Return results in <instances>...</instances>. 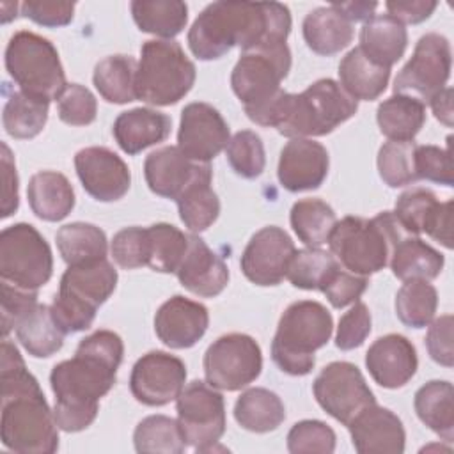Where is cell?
Here are the masks:
<instances>
[{
    "instance_id": "6da1fadb",
    "label": "cell",
    "mask_w": 454,
    "mask_h": 454,
    "mask_svg": "<svg viewBox=\"0 0 454 454\" xmlns=\"http://www.w3.org/2000/svg\"><path fill=\"white\" fill-rule=\"evenodd\" d=\"M122 355L124 344L115 332L96 330L80 340L73 358L51 369L53 417L59 429L78 433L96 420L99 399L115 385Z\"/></svg>"
},
{
    "instance_id": "7a4b0ae2",
    "label": "cell",
    "mask_w": 454,
    "mask_h": 454,
    "mask_svg": "<svg viewBox=\"0 0 454 454\" xmlns=\"http://www.w3.org/2000/svg\"><path fill=\"white\" fill-rule=\"evenodd\" d=\"M291 32L289 7L278 2H213L188 30V46L199 60H216L239 46L282 44Z\"/></svg>"
},
{
    "instance_id": "3957f363",
    "label": "cell",
    "mask_w": 454,
    "mask_h": 454,
    "mask_svg": "<svg viewBox=\"0 0 454 454\" xmlns=\"http://www.w3.org/2000/svg\"><path fill=\"white\" fill-rule=\"evenodd\" d=\"M2 443L18 454H53L59 426L39 381L27 371L18 348L4 337L0 360Z\"/></svg>"
},
{
    "instance_id": "277c9868",
    "label": "cell",
    "mask_w": 454,
    "mask_h": 454,
    "mask_svg": "<svg viewBox=\"0 0 454 454\" xmlns=\"http://www.w3.org/2000/svg\"><path fill=\"white\" fill-rule=\"evenodd\" d=\"M406 234L394 211H381L371 220L344 216L333 225L328 245L342 268L369 277L388 264L395 243Z\"/></svg>"
},
{
    "instance_id": "5b68a950",
    "label": "cell",
    "mask_w": 454,
    "mask_h": 454,
    "mask_svg": "<svg viewBox=\"0 0 454 454\" xmlns=\"http://www.w3.org/2000/svg\"><path fill=\"white\" fill-rule=\"evenodd\" d=\"M333 332L332 314L314 300L291 303L280 316L271 342V358L277 367L291 376H305L316 365V351Z\"/></svg>"
},
{
    "instance_id": "8992f818",
    "label": "cell",
    "mask_w": 454,
    "mask_h": 454,
    "mask_svg": "<svg viewBox=\"0 0 454 454\" xmlns=\"http://www.w3.org/2000/svg\"><path fill=\"white\" fill-rule=\"evenodd\" d=\"M115 286L117 270L106 257L67 266L50 305L55 323L66 335L90 328L98 307L112 296Z\"/></svg>"
},
{
    "instance_id": "52a82bcc",
    "label": "cell",
    "mask_w": 454,
    "mask_h": 454,
    "mask_svg": "<svg viewBox=\"0 0 454 454\" xmlns=\"http://www.w3.org/2000/svg\"><path fill=\"white\" fill-rule=\"evenodd\" d=\"M358 110L353 99L335 80L321 78L300 94H289L277 131L289 138L323 137L351 119Z\"/></svg>"
},
{
    "instance_id": "ba28073f",
    "label": "cell",
    "mask_w": 454,
    "mask_h": 454,
    "mask_svg": "<svg viewBox=\"0 0 454 454\" xmlns=\"http://www.w3.org/2000/svg\"><path fill=\"white\" fill-rule=\"evenodd\" d=\"M195 83V64L186 57L179 43L172 39H151L140 48L137 64V98L168 106L183 99Z\"/></svg>"
},
{
    "instance_id": "9c48e42d",
    "label": "cell",
    "mask_w": 454,
    "mask_h": 454,
    "mask_svg": "<svg viewBox=\"0 0 454 454\" xmlns=\"http://www.w3.org/2000/svg\"><path fill=\"white\" fill-rule=\"evenodd\" d=\"M5 69L20 90L59 99L66 90V73L53 43L35 32L20 30L11 35L5 48Z\"/></svg>"
},
{
    "instance_id": "30bf717a",
    "label": "cell",
    "mask_w": 454,
    "mask_h": 454,
    "mask_svg": "<svg viewBox=\"0 0 454 454\" xmlns=\"http://www.w3.org/2000/svg\"><path fill=\"white\" fill-rule=\"evenodd\" d=\"M51 273V248L34 225L20 222L0 232V282L37 291Z\"/></svg>"
},
{
    "instance_id": "8fae6325",
    "label": "cell",
    "mask_w": 454,
    "mask_h": 454,
    "mask_svg": "<svg viewBox=\"0 0 454 454\" xmlns=\"http://www.w3.org/2000/svg\"><path fill=\"white\" fill-rule=\"evenodd\" d=\"M291 69V50L286 43L243 51L231 73V87L245 110L262 105L278 90Z\"/></svg>"
},
{
    "instance_id": "7c38bea8",
    "label": "cell",
    "mask_w": 454,
    "mask_h": 454,
    "mask_svg": "<svg viewBox=\"0 0 454 454\" xmlns=\"http://www.w3.org/2000/svg\"><path fill=\"white\" fill-rule=\"evenodd\" d=\"M177 424L186 445L197 452L215 449L225 433V403L222 394L200 380L188 383L176 399Z\"/></svg>"
},
{
    "instance_id": "4fadbf2b",
    "label": "cell",
    "mask_w": 454,
    "mask_h": 454,
    "mask_svg": "<svg viewBox=\"0 0 454 454\" xmlns=\"http://www.w3.org/2000/svg\"><path fill=\"white\" fill-rule=\"evenodd\" d=\"M206 381L218 390H241L255 381L262 369V353L254 337L225 333L204 353Z\"/></svg>"
},
{
    "instance_id": "5bb4252c",
    "label": "cell",
    "mask_w": 454,
    "mask_h": 454,
    "mask_svg": "<svg viewBox=\"0 0 454 454\" xmlns=\"http://www.w3.org/2000/svg\"><path fill=\"white\" fill-rule=\"evenodd\" d=\"M452 51L445 35L429 32L422 35L413 50L411 59L403 66L394 80V92L411 96L424 105L434 94L445 89L450 78Z\"/></svg>"
},
{
    "instance_id": "9a60e30c",
    "label": "cell",
    "mask_w": 454,
    "mask_h": 454,
    "mask_svg": "<svg viewBox=\"0 0 454 454\" xmlns=\"http://www.w3.org/2000/svg\"><path fill=\"white\" fill-rule=\"evenodd\" d=\"M312 392L317 404L344 426L376 404L364 374L351 362H332L323 367L312 383Z\"/></svg>"
},
{
    "instance_id": "2e32d148",
    "label": "cell",
    "mask_w": 454,
    "mask_h": 454,
    "mask_svg": "<svg viewBox=\"0 0 454 454\" xmlns=\"http://www.w3.org/2000/svg\"><path fill=\"white\" fill-rule=\"evenodd\" d=\"M186 383V365L181 358L167 351H149L142 355L129 376L133 397L145 406H165L177 399Z\"/></svg>"
},
{
    "instance_id": "e0dca14e",
    "label": "cell",
    "mask_w": 454,
    "mask_h": 454,
    "mask_svg": "<svg viewBox=\"0 0 454 454\" xmlns=\"http://www.w3.org/2000/svg\"><path fill=\"white\" fill-rule=\"evenodd\" d=\"M296 248L291 236L277 227L259 229L241 254V271L255 286H278L286 277Z\"/></svg>"
},
{
    "instance_id": "ac0fdd59",
    "label": "cell",
    "mask_w": 454,
    "mask_h": 454,
    "mask_svg": "<svg viewBox=\"0 0 454 454\" xmlns=\"http://www.w3.org/2000/svg\"><path fill=\"white\" fill-rule=\"evenodd\" d=\"M229 140V126L213 105L195 101L183 108L177 147L190 160L209 163L227 147Z\"/></svg>"
},
{
    "instance_id": "d6986e66",
    "label": "cell",
    "mask_w": 454,
    "mask_h": 454,
    "mask_svg": "<svg viewBox=\"0 0 454 454\" xmlns=\"http://www.w3.org/2000/svg\"><path fill=\"white\" fill-rule=\"evenodd\" d=\"M74 168L83 190L99 202L122 199L131 184L124 160L108 147H85L74 154Z\"/></svg>"
},
{
    "instance_id": "ffe728a7",
    "label": "cell",
    "mask_w": 454,
    "mask_h": 454,
    "mask_svg": "<svg viewBox=\"0 0 454 454\" xmlns=\"http://www.w3.org/2000/svg\"><path fill=\"white\" fill-rule=\"evenodd\" d=\"M330 158L323 144L312 138H291L280 151L277 176L287 192L319 188L328 176Z\"/></svg>"
},
{
    "instance_id": "44dd1931",
    "label": "cell",
    "mask_w": 454,
    "mask_h": 454,
    "mask_svg": "<svg viewBox=\"0 0 454 454\" xmlns=\"http://www.w3.org/2000/svg\"><path fill=\"white\" fill-rule=\"evenodd\" d=\"M207 325V309L181 294L163 301L154 316V332L158 339L172 349L195 346L204 337Z\"/></svg>"
},
{
    "instance_id": "7402d4cb",
    "label": "cell",
    "mask_w": 454,
    "mask_h": 454,
    "mask_svg": "<svg viewBox=\"0 0 454 454\" xmlns=\"http://www.w3.org/2000/svg\"><path fill=\"white\" fill-rule=\"evenodd\" d=\"M365 367L380 387L401 388L417 372V349L411 340L401 333L383 335L369 346Z\"/></svg>"
},
{
    "instance_id": "603a6c76",
    "label": "cell",
    "mask_w": 454,
    "mask_h": 454,
    "mask_svg": "<svg viewBox=\"0 0 454 454\" xmlns=\"http://www.w3.org/2000/svg\"><path fill=\"white\" fill-rule=\"evenodd\" d=\"M351 442L360 454H401L406 433L401 419L388 408L372 404L348 424Z\"/></svg>"
},
{
    "instance_id": "cb8c5ba5",
    "label": "cell",
    "mask_w": 454,
    "mask_h": 454,
    "mask_svg": "<svg viewBox=\"0 0 454 454\" xmlns=\"http://www.w3.org/2000/svg\"><path fill=\"white\" fill-rule=\"evenodd\" d=\"M176 275L184 289L202 298L218 296L229 282L225 261L197 234L188 236V250Z\"/></svg>"
},
{
    "instance_id": "d4e9b609",
    "label": "cell",
    "mask_w": 454,
    "mask_h": 454,
    "mask_svg": "<svg viewBox=\"0 0 454 454\" xmlns=\"http://www.w3.org/2000/svg\"><path fill=\"white\" fill-rule=\"evenodd\" d=\"M206 163L190 160L177 145H165L144 161V176L149 190L160 197L176 200L199 176Z\"/></svg>"
},
{
    "instance_id": "484cf974",
    "label": "cell",
    "mask_w": 454,
    "mask_h": 454,
    "mask_svg": "<svg viewBox=\"0 0 454 454\" xmlns=\"http://www.w3.org/2000/svg\"><path fill=\"white\" fill-rule=\"evenodd\" d=\"M170 128L172 121L167 114L140 106L121 112L114 122L112 133L119 147L126 154L133 156L151 145L167 140Z\"/></svg>"
},
{
    "instance_id": "4316f807",
    "label": "cell",
    "mask_w": 454,
    "mask_h": 454,
    "mask_svg": "<svg viewBox=\"0 0 454 454\" xmlns=\"http://www.w3.org/2000/svg\"><path fill=\"white\" fill-rule=\"evenodd\" d=\"M406 27L388 14H374L360 30L362 53L374 64L390 69L406 51Z\"/></svg>"
},
{
    "instance_id": "83f0119b",
    "label": "cell",
    "mask_w": 454,
    "mask_h": 454,
    "mask_svg": "<svg viewBox=\"0 0 454 454\" xmlns=\"http://www.w3.org/2000/svg\"><path fill=\"white\" fill-rule=\"evenodd\" d=\"M32 213L46 222L64 220L74 207V190L69 179L55 170L34 174L27 188Z\"/></svg>"
},
{
    "instance_id": "f1b7e54d",
    "label": "cell",
    "mask_w": 454,
    "mask_h": 454,
    "mask_svg": "<svg viewBox=\"0 0 454 454\" xmlns=\"http://www.w3.org/2000/svg\"><path fill=\"white\" fill-rule=\"evenodd\" d=\"M303 39L317 55H335L344 50L355 35L353 23L332 4L312 9L303 20Z\"/></svg>"
},
{
    "instance_id": "f546056e",
    "label": "cell",
    "mask_w": 454,
    "mask_h": 454,
    "mask_svg": "<svg viewBox=\"0 0 454 454\" xmlns=\"http://www.w3.org/2000/svg\"><path fill=\"white\" fill-rule=\"evenodd\" d=\"M445 259L443 255L422 241L419 236L406 234L403 236L390 255L388 266L392 273L406 282V280H433L443 270Z\"/></svg>"
},
{
    "instance_id": "4dcf8cb0",
    "label": "cell",
    "mask_w": 454,
    "mask_h": 454,
    "mask_svg": "<svg viewBox=\"0 0 454 454\" xmlns=\"http://www.w3.org/2000/svg\"><path fill=\"white\" fill-rule=\"evenodd\" d=\"M211 165L206 163L199 176L176 199L179 218L193 234L209 229L220 215V199L211 188Z\"/></svg>"
},
{
    "instance_id": "1f68e13d",
    "label": "cell",
    "mask_w": 454,
    "mask_h": 454,
    "mask_svg": "<svg viewBox=\"0 0 454 454\" xmlns=\"http://www.w3.org/2000/svg\"><path fill=\"white\" fill-rule=\"evenodd\" d=\"M388 78L390 69L371 62L358 46L349 50L339 64V85L356 101L378 99L385 92Z\"/></svg>"
},
{
    "instance_id": "d6a6232c",
    "label": "cell",
    "mask_w": 454,
    "mask_h": 454,
    "mask_svg": "<svg viewBox=\"0 0 454 454\" xmlns=\"http://www.w3.org/2000/svg\"><path fill=\"white\" fill-rule=\"evenodd\" d=\"M415 413L422 424L445 442L454 438V388L450 381L433 380L415 392Z\"/></svg>"
},
{
    "instance_id": "836d02e7",
    "label": "cell",
    "mask_w": 454,
    "mask_h": 454,
    "mask_svg": "<svg viewBox=\"0 0 454 454\" xmlns=\"http://www.w3.org/2000/svg\"><path fill=\"white\" fill-rule=\"evenodd\" d=\"M380 131L394 142H413L426 122V105L411 96L394 94L376 110Z\"/></svg>"
},
{
    "instance_id": "e575fe53",
    "label": "cell",
    "mask_w": 454,
    "mask_h": 454,
    "mask_svg": "<svg viewBox=\"0 0 454 454\" xmlns=\"http://www.w3.org/2000/svg\"><path fill=\"white\" fill-rule=\"evenodd\" d=\"M20 344L35 358H48L55 355L62 344L66 333L55 323L51 309L44 303H37L28 310L14 326Z\"/></svg>"
},
{
    "instance_id": "d590c367",
    "label": "cell",
    "mask_w": 454,
    "mask_h": 454,
    "mask_svg": "<svg viewBox=\"0 0 454 454\" xmlns=\"http://www.w3.org/2000/svg\"><path fill=\"white\" fill-rule=\"evenodd\" d=\"M137 60L129 55H108L101 59L92 74L99 96L115 105L131 103L137 98Z\"/></svg>"
},
{
    "instance_id": "8d00e7d4",
    "label": "cell",
    "mask_w": 454,
    "mask_h": 454,
    "mask_svg": "<svg viewBox=\"0 0 454 454\" xmlns=\"http://www.w3.org/2000/svg\"><path fill=\"white\" fill-rule=\"evenodd\" d=\"M236 422L252 433L275 431L286 419L282 399L262 387L245 390L234 404Z\"/></svg>"
},
{
    "instance_id": "74e56055",
    "label": "cell",
    "mask_w": 454,
    "mask_h": 454,
    "mask_svg": "<svg viewBox=\"0 0 454 454\" xmlns=\"http://www.w3.org/2000/svg\"><path fill=\"white\" fill-rule=\"evenodd\" d=\"M55 241L59 254L67 266L105 259L108 252L106 234L94 223H67L57 231Z\"/></svg>"
},
{
    "instance_id": "f35d334b",
    "label": "cell",
    "mask_w": 454,
    "mask_h": 454,
    "mask_svg": "<svg viewBox=\"0 0 454 454\" xmlns=\"http://www.w3.org/2000/svg\"><path fill=\"white\" fill-rule=\"evenodd\" d=\"M131 16L142 32L172 39L188 21V5L181 0H133Z\"/></svg>"
},
{
    "instance_id": "ab89813d",
    "label": "cell",
    "mask_w": 454,
    "mask_h": 454,
    "mask_svg": "<svg viewBox=\"0 0 454 454\" xmlns=\"http://www.w3.org/2000/svg\"><path fill=\"white\" fill-rule=\"evenodd\" d=\"M50 101L27 94L23 90H12L4 105L2 122L12 138H34L39 135L48 121Z\"/></svg>"
},
{
    "instance_id": "60d3db41",
    "label": "cell",
    "mask_w": 454,
    "mask_h": 454,
    "mask_svg": "<svg viewBox=\"0 0 454 454\" xmlns=\"http://www.w3.org/2000/svg\"><path fill=\"white\" fill-rule=\"evenodd\" d=\"M289 222L303 245L319 248L321 245L328 243L330 232L337 223V216L333 207L325 200L301 199L293 204Z\"/></svg>"
},
{
    "instance_id": "b9f144b4",
    "label": "cell",
    "mask_w": 454,
    "mask_h": 454,
    "mask_svg": "<svg viewBox=\"0 0 454 454\" xmlns=\"http://www.w3.org/2000/svg\"><path fill=\"white\" fill-rule=\"evenodd\" d=\"M395 314L410 328H426L436 314L438 293L427 280H406L395 294Z\"/></svg>"
},
{
    "instance_id": "7bdbcfd3",
    "label": "cell",
    "mask_w": 454,
    "mask_h": 454,
    "mask_svg": "<svg viewBox=\"0 0 454 454\" xmlns=\"http://www.w3.org/2000/svg\"><path fill=\"white\" fill-rule=\"evenodd\" d=\"M133 445L137 452L181 454L186 442L181 434L177 420L167 415H149L137 424Z\"/></svg>"
},
{
    "instance_id": "ee69618b",
    "label": "cell",
    "mask_w": 454,
    "mask_h": 454,
    "mask_svg": "<svg viewBox=\"0 0 454 454\" xmlns=\"http://www.w3.org/2000/svg\"><path fill=\"white\" fill-rule=\"evenodd\" d=\"M339 266L332 252L307 247L294 252L286 278L298 289L321 291Z\"/></svg>"
},
{
    "instance_id": "f6af8a7d",
    "label": "cell",
    "mask_w": 454,
    "mask_h": 454,
    "mask_svg": "<svg viewBox=\"0 0 454 454\" xmlns=\"http://www.w3.org/2000/svg\"><path fill=\"white\" fill-rule=\"evenodd\" d=\"M149 261L147 266L160 273H176L186 250L188 236L170 223H153L147 227Z\"/></svg>"
},
{
    "instance_id": "bcb514c9",
    "label": "cell",
    "mask_w": 454,
    "mask_h": 454,
    "mask_svg": "<svg viewBox=\"0 0 454 454\" xmlns=\"http://www.w3.org/2000/svg\"><path fill=\"white\" fill-rule=\"evenodd\" d=\"M415 142H385L378 151V174L390 188H401L411 184L417 179L415 174Z\"/></svg>"
},
{
    "instance_id": "7dc6e473",
    "label": "cell",
    "mask_w": 454,
    "mask_h": 454,
    "mask_svg": "<svg viewBox=\"0 0 454 454\" xmlns=\"http://www.w3.org/2000/svg\"><path fill=\"white\" fill-rule=\"evenodd\" d=\"M231 168L243 179H255L266 167V153L261 137L252 129L238 131L225 147Z\"/></svg>"
},
{
    "instance_id": "c3c4849f",
    "label": "cell",
    "mask_w": 454,
    "mask_h": 454,
    "mask_svg": "<svg viewBox=\"0 0 454 454\" xmlns=\"http://www.w3.org/2000/svg\"><path fill=\"white\" fill-rule=\"evenodd\" d=\"M438 202L440 200L431 190L415 186L397 197L394 215L408 234L419 236L422 234L424 225Z\"/></svg>"
},
{
    "instance_id": "681fc988",
    "label": "cell",
    "mask_w": 454,
    "mask_h": 454,
    "mask_svg": "<svg viewBox=\"0 0 454 454\" xmlns=\"http://www.w3.org/2000/svg\"><path fill=\"white\" fill-rule=\"evenodd\" d=\"M335 433L333 429L314 419L296 422L287 433V450L293 454L317 452L332 454L335 450Z\"/></svg>"
},
{
    "instance_id": "f907efd6",
    "label": "cell",
    "mask_w": 454,
    "mask_h": 454,
    "mask_svg": "<svg viewBox=\"0 0 454 454\" xmlns=\"http://www.w3.org/2000/svg\"><path fill=\"white\" fill-rule=\"evenodd\" d=\"M114 261L124 270H135L147 266L149 261V236L147 227H126L121 229L110 245Z\"/></svg>"
},
{
    "instance_id": "816d5d0a",
    "label": "cell",
    "mask_w": 454,
    "mask_h": 454,
    "mask_svg": "<svg viewBox=\"0 0 454 454\" xmlns=\"http://www.w3.org/2000/svg\"><path fill=\"white\" fill-rule=\"evenodd\" d=\"M57 110L62 122L69 126H87L96 119L98 101L87 87L67 83L66 90L57 99Z\"/></svg>"
},
{
    "instance_id": "f5cc1de1",
    "label": "cell",
    "mask_w": 454,
    "mask_h": 454,
    "mask_svg": "<svg viewBox=\"0 0 454 454\" xmlns=\"http://www.w3.org/2000/svg\"><path fill=\"white\" fill-rule=\"evenodd\" d=\"M415 174L417 179L433 181L438 184L452 186V160L450 149L438 145H417L415 147Z\"/></svg>"
},
{
    "instance_id": "db71d44e",
    "label": "cell",
    "mask_w": 454,
    "mask_h": 454,
    "mask_svg": "<svg viewBox=\"0 0 454 454\" xmlns=\"http://www.w3.org/2000/svg\"><path fill=\"white\" fill-rule=\"evenodd\" d=\"M369 333H371L369 307L362 301H355L353 307L348 312H344V316L339 319L335 346L342 351L355 349L364 344Z\"/></svg>"
},
{
    "instance_id": "11a10c76",
    "label": "cell",
    "mask_w": 454,
    "mask_h": 454,
    "mask_svg": "<svg viewBox=\"0 0 454 454\" xmlns=\"http://www.w3.org/2000/svg\"><path fill=\"white\" fill-rule=\"evenodd\" d=\"M367 284H369L367 277L355 275L346 268L339 266L333 271V275L328 278V282L323 286L321 293L326 296L332 307L342 309L358 301L364 291L367 289Z\"/></svg>"
},
{
    "instance_id": "9f6ffc18",
    "label": "cell",
    "mask_w": 454,
    "mask_h": 454,
    "mask_svg": "<svg viewBox=\"0 0 454 454\" xmlns=\"http://www.w3.org/2000/svg\"><path fill=\"white\" fill-rule=\"evenodd\" d=\"M2 284V333L4 337L14 330L18 321L37 305V291L20 289L7 282Z\"/></svg>"
},
{
    "instance_id": "6f0895ef",
    "label": "cell",
    "mask_w": 454,
    "mask_h": 454,
    "mask_svg": "<svg viewBox=\"0 0 454 454\" xmlns=\"http://www.w3.org/2000/svg\"><path fill=\"white\" fill-rule=\"evenodd\" d=\"M21 14L37 25L57 28L71 23L74 4L55 0H27L21 5Z\"/></svg>"
},
{
    "instance_id": "680465c9",
    "label": "cell",
    "mask_w": 454,
    "mask_h": 454,
    "mask_svg": "<svg viewBox=\"0 0 454 454\" xmlns=\"http://www.w3.org/2000/svg\"><path fill=\"white\" fill-rule=\"evenodd\" d=\"M426 335V348L429 356L445 367H452L454 364V349H452V316L445 314L438 319H433Z\"/></svg>"
},
{
    "instance_id": "91938a15",
    "label": "cell",
    "mask_w": 454,
    "mask_h": 454,
    "mask_svg": "<svg viewBox=\"0 0 454 454\" xmlns=\"http://www.w3.org/2000/svg\"><path fill=\"white\" fill-rule=\"evenodd\" d=\"M2 218L11 216L16 213L20 206V195H18V174H16V163L11 154V149L7 144L2 142Z\"/></svg>"
},
{
    "instance_id": "94428289",
    "label": "cell",
    "mask_w": 454,
    "mask_h": 454,
    "mask_svg": "<svg viewBox=\"0 0 454 454\" xmlns=\"http://www.w3.org/2000/svg\"><path fill=\"white\" fill-rule=\"evenodd\" d=\"M452 200L438 202L422 231L449 250L452 248Z\"/></svg>"
},
{
    "instance_id": "6125c7cd",
    "label": "cell",
    "mask_w": 454,
    "mask_h": 454,
    "mask_svg": "<svg viewBox=\"0 0 454 454\" xmlns=\"http://www.w3.org/2000/svg\"><path fill=\"white\" fill-rule=\"evenodd\" d=\"M387 14L395 18L397 21L404 23H420L427 20L434 9L438 7L436 2H427V0H390L385 4Z\"/></svg>"
},
{
    "instance_id": "be15d7a7",
    "label": "cell",
    "mask_w": 454,
    "mask_h": 454,
    "mask_svg": "<svg viewBox=\"0 0 454 454\" xmlns=\"http://www.w3.org/2000/svg\"><path fill=\"white\" fill-rule=\"evenodd\" d=\"M434 117L445 126H452V89L445 87L438 94H434L429 101Z\"/></svg>"
},
{
    "instance_id": "e7e4bbea",
    "label": "cell",
    "mask_w": 454,
    "mask_h": 454,
    "mask_svg": "<svg viewBox=\"0 0 454 454\" xmlns=\"http://www.w3.org/2000/svg\"><path fill=\"white\" fill-rule=\"evenodd\" d=\"M335 9H339L351 23L355 21H367L371 16H374V9L378 7L376 2H344V4H332Z\"/></svg>"
}]
</instances>
